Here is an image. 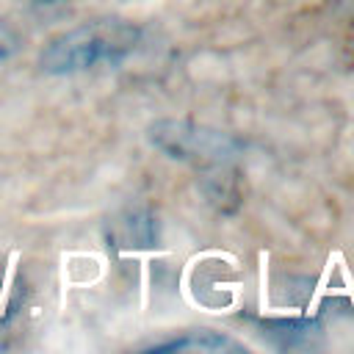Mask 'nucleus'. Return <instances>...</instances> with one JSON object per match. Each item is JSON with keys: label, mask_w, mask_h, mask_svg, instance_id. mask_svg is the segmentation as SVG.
<instances>
[{"label": "nucleus", "mask_w": 354, "mask_h": 354, "mask_svg": "<svg viewBox=\"0 0 354 354\" xmlns=\"http://www.w3.org/2000/svg\"><path fill=\"white\" fill-rule=\"evenodd\" d=\"M149 141L177 160H191L202 166H224L235 155V141L227 133L183 122V119H163L149 127Z\"/></svg>", "instance_id": "f03ea898"}, {"label": "nucleus", "mask_w": 354, "mask_h": 354, "mask_svg": "<svg viewBox=\"0 0 354 354\" xmlns=\"http://www.w3.org/2000/svg\"><path fill=\"white\" fill-rule=\"evenodd\" d=\"M141 41V28L122 17H100L80 22L50 39L39 55L47 75H75L124 61Z\"/></svg>", "instance_id": "f257e3e1"}, {"label": "nucleus", "mask_w": 354, "mask_h": 354, "mask_svg": "<svg viewBox=\"0 0 354 354\" xmlns=\"http://www.w3.org/2000/svg\"><path fill=\"white\" fill-rule=\"evenodd\" d=\"M50 3H53V0H50Z\"/></svg>", "instance_id": "39448f33"}, {"label": "nucleus", "mask_w": 354, "mask_h": 354, "mask_svg": "<svg viewBox=\"0 0 354 354\" xmlns=\"http://www.w3.org/2000/svg\"><path fill=\"white\" fill-rule=\"evenodd\" d=\"M241 346L213 329H196V332H183L180 337L155 343L152 351H238Z\"/></svg>", "instance_id": "7ed1b4c3"}, {"label": "nucleus", "mask_w": 354, "mask_h": 354, "mask_svg": "<svg viewBox=\"0 0 354 354\" xmlns=\"http://www.w3.org/2000/svg\"><path fill=\"white\" fill-rule=\"evenodd\" d=\"M14 50H17V33L8 30L6 25H0V61H6Z\"/></svg>", "instance_id": "20e7f679"}]
</instances>
